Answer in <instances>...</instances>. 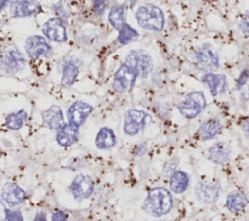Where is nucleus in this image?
Instances as JSON below:
<instances>
[{"mask_svg":"<svg viewBox=\"0 0 249 221\" xmlns=\"http://www.w3.org/2000/svg\"><path fill=\"white\" fill-rule=\"evenodd\" d=\"M243 129H244L245 133L247 134V136L249 137V118L244 121V123H243Z\"/></svg>","mask_w":249,"mask_h":221,"instance_id":"nucleus-37","label":"nucleus"},{"mask_svg":"<svg viewBox=\"0 0 249 221\" xmlns=\"http://www.w3.org/2000/svg\"><path fill=\"white\" fill-rule=\"evenodd\" d=\"M239 26L243 34L249 37V13H246L242 16Z\"/></svg>","mask_w":249,"mask_h":221,"instance_id":"nucleus-29","label":"nucleus"},{"mask_svg":"<svg viewBox=\"0 0 249 221\" xmlns=\"http://www.w3.org/2000/svg\"><path fill=\"white\" fill-rule=\"evenodd\" d=\"M249 80V68H245L241 71L238 79H237V88H241L242 86H244L247 81Z\"/></svg>","mask_w":249,"mask_h":221,"instance_id":"nucleus-32","label":"nucleus"},{"mask_svg":"<svg viewBox=\"0 0 249 221\" xmlns=\"http://www.w3.org/2000/svg\"><path fill=\"white\" fill-rule=\"evenodd\" d=\"M92 111V106L84 101L74 102L67 110V119L70 125L80 127L89 116Z\"/></svg>","mask_w":249,"mask_h":221,"instance_id":"nucleus-14","label":"nucleus"},{"mask_svg":"<svg viewBox=\"0 0 249 221\" xmlns=\"http://www.w3.org/2000/svg\"><path fill=\"white\" fill-rule=\"evenodd\" d=\"M0 66L4 72L15 74L23 69L25 66V59L17 49L10 48L3 53Z\"/></svg>","mask_w":249,"mask_h":221,"instance_id":"nucleus-9","label":"nucleus"},{"mask_svg":"<svg viewBox=\"0 0 249 221\" xmlns=\"http://www.w3.org/2000/svg\"><path fill=\"white\" fill-rule=\"evenodd\" d=\"M2 200L11 207L22 204L26 200L25 191L14 182H7L1 190Z\"/></svg>","mask_w":249,"mask_h":221,"instance_id":"nucleus-11","label":"nucleus"},{"mask_svg":"<svg viewBox=\"0 0 249 221\" xmlns=\"http://www.w3.org/2000/svg\"><path fill=\"white\" fill-rule=\"evenodd\" d=\"M43 11L40 3L37 1H13L10 5V14L15 18H21L38 14Z\"/></svg>","mask_w":249,"mask_h":221,"instance_id":"nucleus-16","label":"nucleus"},{"mask_svg":"<svg viewBox=\"0 0 249 221\" xmlns=\"http://www.w3.org/2000/svg\"><path fill=\"white\" fill-rule=\"evenodd\" d=\"M151 121V116L143 110L129 109L126 111L124 122V132L126 135L133 136L142 131Z\"/></svg>","mask_w":249,"mask_h":221,"instance_id":"nucleus-4","label":"nucleus"},{"mask_svg":"<svg viewBox=\"0 0 249 221\" xmlns=\"http://www.w3.org/2000/svg\"><path fill=\"white\" fill-rule=\"evenodd\" d=\"M146 150H147L146 145L143 143V144H139V145L135 148L134 153H135V155H137V156H141V155H143V154L146 152Z\"/></svg>","mask_w":249,"mask_h":221,"instance_id":"nucleus-35","label":"nucleus"},{"mask_svg":"<svg viewBox=\"0 0 249 221\" xmlns=\"http://www.w3.org/2000/svg\"><path fill=\"white\" fill-rule=\"evenodd\" d=\"M249 200L245 193L242 191H232L227 196L225 204L227 209L231 213H238L247 206Z\"/></svg>","mask_w":249,"mask_h":221,"instance_id":"nucleus-19","label":"nucleus"},{"mask_svg":"<svg viewBox=\"0 0 249 221\" xmlns=\"http://www.w3.org/2000/svg\"><path fill=\"white\" fill-rule=\"evenodd\" d=\"M1 156H2V152H1V150H0V159H1Z\"/></svg>","mask_w":249,"mask_h":221,"instance_id":"nucleus-38","label":"nucleus"},{"mask_svg":"<svg viewBox=\"0 0 249 221\" xmlns=\"http://www.w3.org/2000/svg\"><path fill=\"white\" fill-rule=\"evenodd\" d=\"M42 122L43 125L52 130L61 129L64 124V118L62 110L57 105H53L50 108L42 112Z\"/></svg>","mask_w":249,"mask_h":221,"instance_id":"nucleus-15","label":"nucleus"},{"mask_svg":"<svg viewBox=\"0 0 249 221\" xmlns=\"http://www.w3.org/2000/svg\"><path fill=\"white\" fill-rule=\"evenodd\" d=\"M79 75V67L71 61L65 62L62 69L61 85L64 87L71 86L77 79Z\"/></svg>","mask_w":249,"mask_h":221,"instance_id":"nucleus-26","label":"nucleus"},{"mask_svg":"<svg viewBox=\"0 0 249 221\" xmlns=\"http://www.w3.org/2000/svg\"><path fill=\"white\" fill-rule=\"evenodd\" d=\"M178 164V161H175V160H171L169 162H167L163 167V173L164 175L166 176H171L173 174V172H175V168H176V166Z\"/></svg>","mask_w":249,"mask_h":221,"instance_id":"nucleus-30","label":"nucleus"},{"mask_svg":"<svg viewBox=\"0 0 249 221\" xmlns=\"http://www.w3.org/2000/svg\"><path fill=\"white\" fill-rule=\"evenodd\" d=\"M51 221H68V218L66 213L61 210H57L52 214Z\"/></svg>","mask_w":249,"mask_h":221,"instance_id":"nucleus-33","label":"nucleus"},{"mask_svg":"<svg viewBox=\"0 0 249 221\" xmlns=\"http://www.w3.org/2000/svg\"><path fill=\"white\" fill-rule=\"evenodd\" d=\"M201 80L208 86L210 93L213 96L224 93L228 89L227 77L223 74H216L213 72L206 73Z\"/></svg>","mask_w":249,"mask_h":221,"instance_id":"nucleus-18","label":"nucleus"},{"mask_svg":"<svg viewBox=\"0 0 249 221\" xmlns=\"http://www.w3.org/2000/svg\"><path fill=\"white\" fill-rule=\"evenodd\" d=\"M33 221H48L47 220V215L45 212H38L34 218H33Z\"/></svg>","mask_w":249,"mask_h":221,"instance_id":"nucleus-36","label":"nucleus"},{"mask_svg":"<svg viewBox=\"0 0 249 221\" xmlns=\"http://www.w3.org/2000/svg\"><path fill=\"white\" fill-rule=\"evenodd\" d=\"M124 63L141 78H146L153 68L152 57L143 50L130 51Z\"/></svg>","mask_w":249,"mask_h":221,"instance_id":"nucleus-3","label":"nucleus"},{"mask_svg":"<svg viewBox=\"0 0 249 221\" xmlns=\"http://www.w3.org/2000/svg\"><path fill=\"white\" fill-rule=\"evenodd\" d=\"M137 37H138V32L134 28H132L129 24L125 23L119 32L118 41L123 45H126L129 42L136 40Z\"/></svg>","mask_w":249,"mask_h":221,"instance_id":"nucleus-27","label":"nucleus"},{"mask_svg":"<svg viewBox=\"0 0 249 221\" xmlns=\"http://www.w3.org/2000/svg\"><path fill=\"white\" fill-rule=\"evenodd\" d=\"M195 57L198 68L208 73L213 72L219 66V57L206 46L197 49L195 52Z\"/></svg>","mask_w":249,"mask_h":221,"instance_id":"nucleus-13","label":"nucleus"},{"mask_svg":"<svg viewBox=\"0 0 249 221\" xmlns=\"http://www.w3.org/2000/svg\"><path fill=\"white\" fill-rule=\"evenodd\" d=\"M135 18L138 24L148 30L160 31L164 26V15L162 11L153 4L140 6L135 13Z\"/></svg>","mask_w":249,"mask_h":221,"instance_id":"nucleus-2","label":"nucleus"},{"mask_svg":"<svg viewBox=\"0 0 249 221\" xmlns=\"http://www.w3.org/2000/svg\"><path fill=\"white\" fill-rule=\"evenodd\" d=\"M190 184V176L187 172L183 170H176L170 176L169 189L175 194L184 193Z\"/></svg>","mask_w":249,"mask_h":221,"instance_id":"nucleus-21","label":"nucleus"},{"mask_svg":"<svg viewBox=\"0 0 249 221\" xmlns=\"http://www.w3.org/2000/svg\"><path fill=\"white\" fill-rule=\"evenodd\" d=\"M207 155L211 162L217 165H226L231 159V148L230 144L224 141H219L208 148Z\"/></svg>","mask_w":249,"mask_h":221,"instance_id":"nucleus-17","label":"nucleus"},{"mask_svg":"<svg viewBox=\"0 0 249 221\" xmlns=\"http://www.w3.org/2000/svg\"><path fill=\"white\" fill-rule=\"evenodd\" d=\"M172 205L173 199L171 193L162 187L151 189L144 202L145 211L154 217H161L167 214L171 210Z\"/></svg>","mask_w":249,"mask_h":221,"instance_id":"nucleus-1","label":"nucleus"},{"mask_svg":"<svg viewBox=\"0 0 249 221\" xmlns=\"http://www.w3.org/2000/svg\"><path fill=\"white\" fill-rule=\"evenodd\" d=\"M0 220H1V219H0Z\"/></svg>","mask_w":249,"mask_h":221,"instance_id":"nucleus-39","label":"nucleus"},{"mask_svg":"<svg viewBox=\"0 0 249 221\" xmlns=\"http://www.w3.org/2000/svg\"><path fill=\"white\" fill-rule=\"evenodd\" d=\"M93 4H94V7H95V10L99 14H101L104 11V9L106 8L107 2H105V1H94Z\"/></svg>","mask_w":249,"mask_h":221,"instance_id":"nucleus-34","label":"nucleus"},{"mask_svg":"<svg viewBox=\"0 0 249 221\" xmlns=\"http://www.w3.org/2000/svg\"><path fill=\"white\" fill-rule=\"evenodd\" d=\"M116 145V136L114 131L107 127L99 129L95 137V146L100 150H109Z\"/></svg>","mask_w":249,"mask_h":221,"instance_id":"nucleus-22","label":"nucleus"},{"mask_svg":"<svg viewBox=\"0 0 249 221\" xmlns=\"http://www.w3.org/2000/svg\"><path fill=\"white\" fill-rule=\"evenodd\" d=\"M221 129L222 124L216 119H211L200 125L197 131V135L200 140L206 141L216 136L218 132L221 130Z\"/></svg>","mask_w":249,"mask_h":221,"instance_id":"nucleus-23","label":"nucleus"},{"mask_svg":"<svg viewBox=\"0 0 249 221\" xmlns=\"http://www.w3.org/2000/svg\"><path fill=\"white\" fill-rule=\"evenodd\" d=\"M109 22L119 31L125 24L124 22V5H115L111 8L108 16Z\"/></svg>","mask_w":249,"mask_h":221,"instance_id":"nucleus-25","label":"nucleus"},{"mask_svg":"<svg viewBox=\"0 0 249 221\" xmlns=\"http://www.w3.org/2000/svg\"><path fill=\"white\" fill-rule=\"evenodd\" d=\"M24 49L27 55L32 59H38L52 51V47L40 35H30L25 41Z\"/></svg>","mask_w":249,"mask_h":221,"instance_id":"nucleus-10","label":"nucleus"},{"mask_svg":"<svg viewBox=\"0 0 249 221\" xmlns=\"http://www.w3.org/2000/svg\"><path fill=\"white\" fill-rule=\"evenodd\" d=\"M42 31L44 35L51 41L65 42L67 40L66 27L63 23V20L58 18H52L48 19L44 23Z\"/></svg>","mask_w":249,"mask_h":221,"instance_id":"nucleus-12","label":"nucleus"},{"mask_svg":"<svg viewBox=\"0 0 249 221\" xmlns=\"http://www.w3.org/2000/svg\"><path fill=\"white\" fill-rule=\"evenodd\" d=\"M27 117L28 116H27L26 111L21 109V110H18L17 112L8 114L6 119H5L4 125L9 129L18 130L24 125V123L27 120Z\"/></svg>","mask_w":249,"mask_h":221,"instance_id":"nucleus-24","label":"nucleus"},{"mask_svg":"<svg viewBox=\"0 0 249 221\" xmlns=\"http://www.w3.org/2000/svg\"><path fill=\"white\" fill-rule=\"evenodd\" d=\"M206 104L205 97L202 92L195 91L190 92L185 100L178 105V110L187 119L196 117L204 109Z\"/></svg>","mask_w":249,"mask_h":221,"instance_id":"nucleus-5","label":"nucleus"},{"mask_svg":"<svg viewBox=\"0 0 249 221\" xmlns=\"http://www.w3.org/2000/svg\"><path fill=\"white\" fill-rule=\"evenodd\" d=\"M69 189L76 200L87 199L93 193L94 182L89 175L80 173L74 177Z\"/></svg>","mask_w":249,"mask_h":221,"instance_id":"nucleus-8","label":"nucleus"},{"mask_svg":"<svg viewBox=\"0 0 249 221\" xmlns=\"http://www.w3.org/2000/svg\"><path fill=\"white\" fill-rule=\"evenodd\" d=\"M6 221H24L20 210H13L10 208H4Z\"/></svg>","mask_w":249,"mask_h":221,"instance_id":"nucleus-28","label":"nucleus"},{"mask_svg":"<svg viewBox=\"0 0 249 221\" xmlns=\"http://www.w3.org/2000/svg\"><path fill=\"white\" fill-rule=\"evenodd\" d=\"M136 73L125 63L121 64L113 77L112 88L117 92H125L134 86L137 79Z\"/></svg>","mask_w":249,"mask_h":221,"instance_id":"nucleus-7","label":"nucleus"},{"mask_svg":"<svg viewBox=\"0 0 249 221\" xmlns=\"http://www.w3.org/2000/svg\"><path fill=\"white\" fill-rule=\"evenodd\" d=\"M79 137V128L67 124L56 134V142L62 147H69L76 143Z\"/></svg>","mask_w":249,"mask_h":221,"instance_id":"nucleus-20","label":"nucleus"},{"mask_svg":"<svg viewBox=\"0 0 249 221\" xmlns=\"http://www.w3.org/2000/svg\"><path fill=\"white\" fill-rule=\"evenodd\" d=\"M221 185L218 180L204 179L197 182L195 187V195L204 204H213L220 196Z\"/></svg>","mask_w":249,"mask_h":221,"instance_id":"nucleus-6","label":"nucleus"},{"mask_svg":"<svg viewBox=\"0 0 249 221\" xmlns=\"http://www.w3.org/2000/svg\"><path fill=\"white\" fill-rule=\"evenodd\" d=\"M61 3H62V2H59L58 4L54 5V6H53V9H54V11L56 12V14L58 15V18H60L61 20H63V19H67V18H68L69 14H68V12L66 11V9L64 8V6L61 5Z\"/></svg>","mask_w":249,"mask_h":221,"instance_id":"nucleus-31","label":"nucleus"}]
</instances>
